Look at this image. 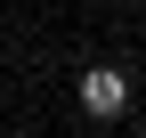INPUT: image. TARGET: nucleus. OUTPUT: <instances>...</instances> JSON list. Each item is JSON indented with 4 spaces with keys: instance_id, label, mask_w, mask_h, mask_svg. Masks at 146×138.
Returning <instances> with one entry per match:
<instances>
[{
    "instance_id": "nucleus-1",
    "label": "nucleus",
    "mask_w": 146,
    "mask_h": 138,
    "mask_svg": "<svg viewBox=\"0 0 146 138\" xmlns=\"http://www.w3.org/2000/svg\"><path fill=\"white\" fill-rule=\"evenodd\" d=\"M73 98H81L89 122H114V114H130V73H122V65H89V73L73 81Z\"/></svg>"
}]
</instances>
